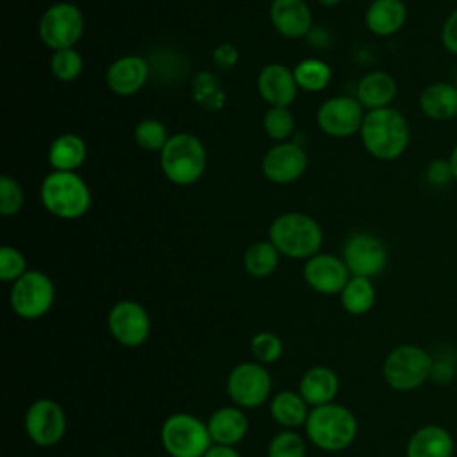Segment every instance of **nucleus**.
<instances>
[{
	"mask_svg": "<svg viewBox=\"0 0 457 457\" xmlns=\"http://www.w3.org/2000/svg\"><path fill=\"white\" fill-rule=\"evenodd\" d=\"M359 132L364 148L382 161L400 157L409 145L407 120L402 112L391 107L368 111Z\"/></svg>",
	"mask_w": 457,
	"mask_h": 457,
	"instance_id": "f03ea898",
	"label": "nucleus"
},
{
	"mask_svg": "<svg viewBox=\"0 0 457 457\" xmlns=\"http://www.w3.org/2000/svg\"><path fill=\"white\" fill-rule=\"evenodd\" d=\"M204 457H241L236 446H225V445H214L205 452Z\"/></svg>",
	"mask_w": 457,
	"mask_h": 457,
	"instance_id": "79ce46f5",
	"label": "nucleus"
},
{
	"mask_svg": "<svg viewBox=\"0 0 457 457\" xmlns=\"http://www.w3.org/2000/svg\"><path fill=\"white\" fill-rule=\"evenodd\" d=\"M270 18L278 34L286 37H302L311 30L312 16L303 0H273Z\"/></svg>",
	"mask_w": 457,
	"mask_h": 457,
	"instance_id": "6ab92c4d",
	"label": "nucleus"
},
{
	"mask_svg": "<svg viewBox=\"0 0 457 457\" xmlns=\"http://www.w3.org/2000/svg\"><path fill=\"white\" fill-rule=\"evenodd\" d=\"M420 111L432 121L457 118V87L453 82H432L420 93Z\"/></svg>",
	"mask_w": 457,
	"mask_h": 457,
	"instance_id": "5701e85b",
	"label": "nucleus"
},
{
	"mask_svg": "<svg viewBox=\"0 0 457 457\" xmlns=\"http://www.w3.org/2000/svg\"><path fill=\"white\" fill-rule=\"evenodd\" d=\"M407 20L403 0H373L366 11V27L375 36L396 34Z\"/></svg>",
	"mask_w": 457,
	"mask_h": 457,
	"instance_id": "b1692460",
	"label": "nucleus"
},
{
	"mask_svg": "<svg viewBox=\"0 0 457 457\" xmlns=\"http://www.w3.org/2000/svg\"><path fill=\"white\" fill-rule=\"evenodd\" d=\"M250 350H252L253 359L266 366V364L277 362L282 357L284 343L277 334H273L270 330H261L252 337Z\"/></svg>",
	"mask_w": 457,
	"mask_h": 457,
	"instance_id": "7c9ffc66",
	"label": "nucleus"
},
{
	"mask_svg": "<svg viewBox=\"0 0 457 457\" xmlns=\"http://www.w3.org/2000/svg\"><path fill=\"white\" fill-rule=\"evenodd\" d=\"M311 407L302 398L298 391H278L270 400V414L271 418L282 425L284 428H296L300 425H305Z\"/></svg>",
	"mask_w": 457,
	"mask_h": 457,
	"instance_id": "a878e982",
	"label": "nucleus"
},
{
	"mask_svg": "<svg viewBox=\"0 0 457 457\" xmlns=\"http://www.w3.org/2000/svg\"><path fill=\"white\" fill-rule=\"evenodd\" d=\"M278 250L273 246L271 241H259L253 243L243 257L245 270L257 278H264L271 275L278 266Z\"/></svg>",
	"mask_w": 457,
	"mask_h": 457,
	"instance_id": "c85d7f7f",
	"label": "nucleus"
},
{
	"mask_svg": "<svg viewBox=\"0 0 457 457\" xmlns=\"http://www.w3.org/2000/svg\"><path fill=\"white\" fill-rule=\"evenodd\" d=\"M55 286L52 278L39 271L29 270L23 277L12 282L9 303L16 316L23 320L43 318L54 305Z\"/></svg>",
	"mask_w": 457,
	"mask_h": 457,
	"instance_id": "6e6552de",
	"label": "nucleus"
},
{
	"mask_svg": "<svg viewBox=\"0 0 457 457\" xmlns=\"http://www.w3.org/2000/svg\"><path fill=\"white\" fill-rule=\"evenodd\" d=\"M23 205V191L9 175L0 177V212L4 216L16 214Z\"/></svg>",
	"mask_w": 457,
	"mask_h": 457,
	"instance_id": "4c0bfd02",
	"label": "nucleus"
},
{
	"mask_svg": "<svg viewBox=\"0 0 457 457\" xmlns=\"http://www.w3.org/2000/svg\"><path fill=\"white\" fill-rule=\"evenodd\" d=\"M23 427L36 446L50 448L64 437L66 414L55 400L37 398L27 407Z\"/></svg>",
	"mask_w": 457,
	"mask_h": 457,
	"instance_id": "9b49d317",
	"label": "nucleus"
},
{
	"mask_svg": "<svg viewBox=\"0 0 457 457\" xmlns=\"http://www.w3.org/2000/svg\"><path fill=\"white\" fill-rule=\"evenodd\" d=\"M27 262L14 246H2L0 250V278L4 282H16L27 273Z\"/></svg>",
	"mask_w": 457,
	"mask_h": 457,
	"instance_id": "e433bc0d",
	"label": "nucleus"
},
{
	"mask_svg": "<svg viewBox=\"0 0 457 457\" xmlns=\"http://www.w3.org/2000/svg\"><path fill=\"white\" fill-rule=\"evenodd\" d=\"M448 161H450V168H452V175H453V180L457 182V145L452 148V154H450Z\"/></svg>",
	"mask_w": 457,
	"mask_h": 457,
	"instance_id": "37998d69",
	"label": "nucleus"
},
{
	"mask_svg": "<svg viewBox=\"0 0 457 457\" xmlns=\"http://www.w3.org/2000/svg\"><path fill=\"white\" fill-rule=\"evenodd\" d=\"M307 168V155L296 143H280L266 152L262 171L275 184H289L302 177Z\"/></svg>",
	"mask_w": 457,
	"mask_h": 457,
	"instance_id": "dca6fc26",
	"label": "nucleus"
},
{
	"mask_svg": "<svg viewBox=\"0 0 457 457\" xmlns=\"http://www.w3.org/2000/svg\"><path fill=\"white\" fill-rule=\"evenodd\" d=\"M257 89L271 107H287L296 96L298 84L295 75L284 64L271 62L261 70Z\"/></svg>",
	"mask_w": 457,
	"mask_h": 457,
	"instance_id": "f3484780",
	"label": "nucleus"
},
{
	"mask_svg": "<svg viewBox=\"0 0 457 457\" xmlns=\"http://www.w3.org/2000/svg\"><path fill=\"white\" fill-rule=\"evenodd\" d=\"M207 428L214 445L236 446L248 434V418L241 407L225 405L209 416Z\"/></svg>",
	"mask_w": 457,
	"mask_h": 457,
	"instance_id": "a211bd4d",
	"label": "nucleus"
},
{
	"mask_svg": "<svg viewBox=\"0 0 457 457\" xmlns=\"http://www.w3.org/2000/svg\"><path fill=\"white\" fill-rule=\"evenodd\" d=\"M43 205L55 216L71 220L82 216L91 204L86 182L75 171H52L41 186Z\"/></svg>",
	"mask_w": 457,
	"mask_h": 457,
	"instance_id": "423d86ee",
	"label": "nucleus"
},
{
	"mask_svg": "<svg viewBox=\"0 0 457 457\" xmlns=\"http://www.w3.org/2000/svg\"><path fill=\"white\" fill-rule=\"evenodd\" d=\"M318 2H320V4H323V5H328V7H330V5H336V4H339L341 0H318Z\"/></svg>",
	"mask_w": 457,
	"mask_h": 457,
	"instance_id": "c03bdc74",
	"label": "nucleus"
},
{
	"mask_svg": "<svg viewBox=\"0 0 457 457\" xmlns=\"http://www.w3.org/2000/svg\"><path fill=\"white\" fill-rule=\"evenodd\" d=\"M271 375L264 364L245 361L236 364L227 377V395L241 409H255L271 396Z\"/></svg>",
	"mask_w": 457,
	"mask_h": 457,
	"instance_id": "1a4fd4ad",
	"label": "nucleus"
},
{
	"mask_svg": "<svg viewBox=\"0 0 457 457\" xmlns=\"http://www.w3.org/2000/svg\"><path fill=\"white\" fill-rule=\"evenodd\" d=\"M303 427L309 441L323 452L346 450L355 441L359 432L355 414L348 407L336 402L311 407Z\"/></svg>",
	"mask_w": 457,
	"mask_h": 457,
	"instance_id": "f257e3e1",
	"label": "nucleus"
},
{
	"mask_svg": "<svg viewBox=\"0 0 457 457\" xmlns=\"http://www.w3.org/2000/svg\"><path fill=\"white\" fill-rule=\"evenodd\" d=\"M350 277L345 261L330 253H316L309 257L303 266L307 286L321 295L341 293Z\"/></svg>",
	"mask_w": 457,
	"mask_h": 457,
	"instance_id": "2eb2a0df",
	"label": "nucleus"
},
{
	"mask_svg": "<svg viewBox=\"0 0 457 457\" xmlns=\"http://www.w3.org/2000/svg\"><path fill=\"white\" fill-rule=\"evenodd\" d=\"M136 141L141 148L148 150V152H161L164 148V145L168 143V132L166 127L157 121V120H143L137 123L136 127Z\"/></svg>",
	"mask_w": 457,
	"mask_h": 457,
	"instance_id": "72a5a7b5",
	"label": "nucleus"
},
{
	"mask_svg": "<svg viewBox=\"0 0 457 457\" xmlns=\"http://www.w3.org/2000/svg\"><path fill=\"white\" fill-rule=\"evenodd\" d=\"M396 96V82L386 71L366 73L357 84V100L368 111L389 107Z\"/></svg>",
	"mask_w": 457,
	"mask_h": 457,
	"instance_id": "393cba45",
	"label": "nucleus"
},
{
	"mask_svg": "<svg viewBox=\"0 0 457 457\" xmlns=\"http://www.w3.org/2000/svg\"><path fill=\"white\" fill-rule=\"evenodd\" d=\"M434 370L432 355L418 345H398L384 359L382 375L395 391H414L421 387Z\"/></svg>",
	"mask_w": 457,
	"mask_h": 457,
	"instance_id": "20e7f679",
	"label": "nucleus"
},
{
	"mask_svg": "<svg viewBox=\"0 0 457 457\" xmlns=\"http://www.w3.org/2000/svg\"><path fill=\"white\" fill-rule=\"evenodd\" d=\"M84 30V16L75 4L59 2L48 7L39 20V37L54 50L73 48Z\"/></svg>",
	"mask_w": 457,
	"mask_h": 457,
	"instance_id": "9d476101",
	"label": "nucleus"
},
{
	"mask_svg": "<svg viewBox=\"0 0 457 457\" xmlns=\"http://www.w3.org/2000/svg\"><path fill=\"white\" fill-rule=\"evenodd\" d=\"M86 159V143L77 134L59 136L48 152V161L55 171H73Z\"/></svg>",
	"mask_w": 457,
	"mask_h": 457,
	"instance_id": "bb28decb",
	"label": "nucleus"
},
{
	"mask_svg": "<svg viewBox=\"0 0 457 457\" xmlns=\"http://www.w3.org/2000/svg\"><path fill=\"white\" fill-rule=\"evenodd\" d=\"M364 107L357 98L334 96L321 104L318 111L320 129L332 137H348L361 130Z\"/></svg>",
	"mask_w": 457,
	"mask_h": 457,
	"instance_id": "4468645a",
	"label": "nucleus"
},
{
	"mask_svg": "<svg viewBox=\"0 0 457 457\" xmlns=\"http://www.w3.org/2000/svg\"><path fill=\"white\" fill-rule=\"evenodd\" d=\"M214 79L216 77L212 73L202 71V73L196 75V79L193 82V93H195L196 102L204 104L209 109H220L221 107V104L216 102V96L223 100L221 89H220V86H218V82Z\"/></svg>",
	"mask_w": 457,
	"mask_h": 457,
	"instance_id": "c9c22d12",
	"label": "nucleus"
},
{
	"mask_svg": "<svg viewBox=\"0 0 457 457\" xmlns=\"http://www.w3.org/2000/svg\"><path fill=\"white\" fill-rule=\"evenodd\" d=\"M159 436L170 457H204L212 446L207 421L191 412L170 414L162 421Z\"/></svg>",
	"mask_w": 457,
	"mask_h": 457,
	"instance_id": "39448f33",
	"label": "nucleus"
},
{
	"mask_svg": "<svg viewBox=\"0 0 457 457\" xmlns=\"http://www.w3.org/2000/svg\"><path fill=\"white\" fill-rule=\"evenodd\" d=\"M293 127L295 120L287 107H271L264 116V130L271 139L284 141L291 136Z\"/></svg>",
	"mask_w": 457,
	"mask_h": 457,
	"instance_id": "f704fd0d",
	"label": "nucleus"
},
{
	"mask_svg": "<svg viewBox=\"0 0 457 457\" xmlns=\"http://www.w3.org/2000/svg\"><path fill=\"white\" fill-rule=\"evenodd\" d=\"M205 148L200 139L187 132H179L168 139L161 150L164 175L179 186L196 182L205 170Z\"/></svg>",
	"mask_w": 457,
	"mask_h": 457,
	"instance_id": "0eeeda50",
	"label": "nucleus"
},
{
	"mask_svg": "<svg viewBox=\"0 0 457 457\" xmlns=\"http://www.w3.org/2000/svg\"><path fill=\"white\" fill-rule=\"evenodd\" d=\"M387 248L382 239L368 232L352 234L343 246V261L353 277L373 278L387 266Z\"/></svg>",
	"mask_w": 457,
	"mask_h": 457,
	"instance_id": "ddd939ff",
	"label": "nucleus"
},
{
	"mask_svg": "<svg viewBox=\"0 0 457 457\" xmlns=\"http://www.w3.org/2000/svg\"><path fill=\"white\" fill-rule=\"evenodd\" d=\"M50 68L52 73L62 80V82H70L75 80L80 71H82V57L77 50L73 48H62V50H55L50 61Z\"/></svg>",
	"mask_w": 457,
	"mask_h": 457,
	"instance_id": "473e14b6",
	"label": "nucleus"
},
{
	"mask_svg": "<svg viewBox=\"0 0 457 457\" xmlns=\"http://www.w3.org/2000/svg\"><path fill=\"white\" fill-rule=\"evenodd\" d=\"M148 79V64L139 55H125L107 70V86L112 93L129 96L137 93Z\"/></svg>",
	"mask_w": 457,
	"mask_h": 457,
	"instance_id": "412c9836",
	"label": "nucleus"
},
{
	"mask_svg": "<svg viewBox=\"0 0 457 457\" xmlns=\"http://www.w3.org/2000/svg\"><path fill=\"white\" fill-rule=\"evenodd\" d=\"M441 45L448 54L457 57V7L443 21Z\"/></svg>",
	"mask_w": 457,
	"mask_h": 457,
	"instance_id": "ea45409f",
	"label": "nucleus"
},
{
	"mask_svg": "<svg viewBox=\"0 0 457 457\" xmlns=\"http://www.w3.org/2000/svg\"><path fill=\"white\" fill-rule=\"evenodd\" d=\"M339 296H341V305L346 312L353 316H361L373 307L377 293L371 278L352 275L346 286L343 287V291L339 293Z\"/></svg>",
	"mask_w": 457,
	"mask_h": 457,
	"instance_id": "cd10ccee",
	"label": "nucleus"
},
{
	"mask_svg": "<svg viewBox=\"0 0 457 457\" xmlns=\"http://www.w3.org/2000/svg\"><path fill=\"white\" fill-rule=\"evenodd\" d=\"M298 393L309 407H320L332 403L339 393V377L328 366H312L303 371Z\"/></svg>",
	"mask_w": 457,
	"mask_h": 457,
	"instance_id": "aec40b11",
	"label": "nucleus"
},
{
	"mask_svg": "<svg viewBox=\"0 0 457 457\" xmlns=\"http://www.w3.org/2000/svg\"><path fill=\"white\" fill-rule=\"evenodd\" d=\"M295 80L296 84L305 89V91H321L328 86L330 82V66L320 59H303L296 64L295 71Z\"/></svg>",
	"mask_w": 457,
	"mask_h": 457,
	"instance_id": "c756f323",
	"label": "nucleus"
},
{
	"mask_svg": "<svg viewBox=\"0 0 457 457\" xmlns=\"http://www.w3.org/2000/svg\"><path fill=\"white\" fill-rule=\"evenodd\" d=\"M270 241L286 257L309 259L320 252L323 232L311 216L286 212L271 223Z\"/></svg>",
	"mask_w": 457,
	"mask_h": 457,
	"instance_id": "7ed1b4c3",
	"label": "nucleus"
},
{
	"mask_svg": "<svg viewBox=\"0 0 457 457\" xmlns=\"http://www.w3.org/2000/svg\"><path fill=\"white\" fill-rule=\"evenodd\" d=\"M453 84H455V87H457V73H455V80H453Z\"/></svg>",
	"mask_w": 457,
	"mask_h": 457,
	"instance_id": "a18cd8bd",
	"label": "nucleus"
},
{
	"mask_svg": "<svg viewBox=\"0 0 457 457\" xmlns=\"http://www.w3.org/2000/svg\"><path fill=\"white\" fill-rule=\"evenodd\" d=\"M307 448L303 437L295 430H282L275 434L266 450V457H305Z\"/></svg>",
	"mask_w": 457,
	"mask_h": 457,
	"instance_id": "2f4dec72",
	"label": "nucleus"
},
{
	"mask_svg": "<svg viewBox=\"0 0 457 457\" xmlns=\"http://www.w3.org/2000/svg\"><path fill=\"white\" fill-rule=\"evenodd\" d=\"M425 177H427V182L432 187H445L446 184H450L453 180L450 161L448 159H434V161H430L427 170H425Z\"/></svg>",
	"mask_w": 457,
	"mask_h": 457,
	"instance_id": "58836bf2",
	"label": "nucleus"
},
{
	"mask_svg": "<svg viewBox=\"0 0 457 457\" xmlns=\"http://www.w3.org/2000/svg\"><path fill=\"white\" fill-rule=\"evenodd\" d=\"M107 328L112 339L121 346L137 348L148 339L152 321L139 302L120 300L109 309Z\"/></svg>",
	"mask_w": 457,
	"mask_h": 457,
	"instance_id": "f8f14e48",
	"label": "nucleus"
},
{
	"mask_svg": "<svg viewBox=\"0 0 457 457\" xmlns=\"http://www.w3.org/2000/svg\"><path fill=\"white\" fill-rule=\"evenodd\" d=\"M453 437L441 425H423L407 441L405 457H452Z\"/></svg>",
	"mask_w": 457,
	"mask_h": 457,
	"instance_id": "4be33fe9",
	"label": "nucleus"
},
{
	"mask_svg": "<svg viewBox=\"0 0 457 457\" xmlns=\"http://www.w3.org/2000/svg\"><path fill=\"white\" fill-rule=\"evenodd\" d=\"M237 57H239V54H237L236 46H234V45H228V43L220 45V46L214 50V54H212L214 64H216L218 68H221V70L232 68V66L237 62Z\"/></svg>",
	"mask_w": 457,
	"mask_h": 457,
	"instance_id": "a19ab883",
	"label": "nucleus"
}]
</instances>
